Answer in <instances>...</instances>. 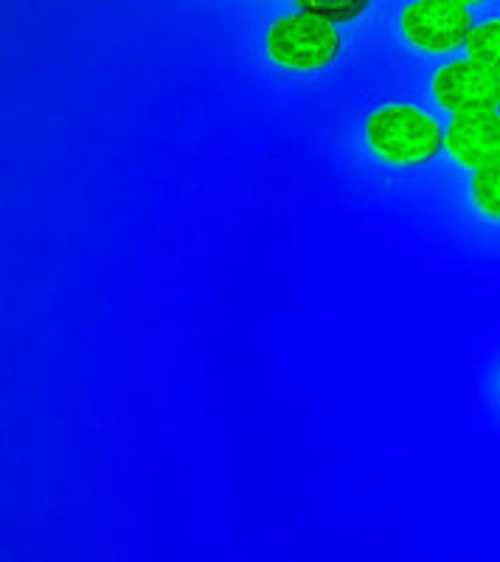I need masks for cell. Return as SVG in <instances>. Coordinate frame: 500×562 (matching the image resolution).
<instances>
[{"mask_svg": "<svg viewBox=\"0 0 500 562\" xmlns=\"http://www.w3.org/2000/svg\"><path fill=\"white\" fill-rule=\"evenodd\" d=\"M340 32L329 20L298 12L276 20L268 32V52L279 65L293 70H318L340 54Z\"/></svg>", "mask_w": 500, "mask_h": 562, "instance_id": "obj_2", "label": "cell"}, {"mask_svg": "<svg viewBox=\"0 0 500 562\" xmlns=\"http://www.w3.org/2000/svg\"><path fill=\"white\" fill-rule=\"evenodd\" d=\"M464 45H467L469 59L500 74V20H489V23L473 29V34H469Z\"/></svg>", "mask_w": 500, "mask_h": 562, "instance_id": "obj_6", "label": "cell"}, {"mask_svg": "<svg viewBox=\"0 0 500 562\" xmlns=\"http://www.w3.org/2000/svg\"><path fill=\"white\" fill-rule=\"evenodd\" d=\"M372 0H295L298 12L315 14L329 23H352L366 12Z\"/></svg>", "mask_w": 500, "mask_h": 562, "instance_id": "obj_7", "label": "cell"}, {"mask_svg": "<svg viewBox=\"0 0 500 562\" xmlns=\"http://www.w3.org/2000/svg\"><path fill=\"white\" fill-rule=\"evenodd\" d=\"M458 3H464V7H469V3H484V0H458Z\"/></svg>", "mask_w": 500, "mask_h": 562, "instance_id": "obj_9", "label": "cell"}, {"mask_svg": "<svg viewBox=\"0 0 500 562\" xmlns=\"http://www.w3.org/2000/svg\"><path fill=\"white\" fill-rule=\"evenodd\" d=\"M402 32L422 52H453L473 34V14L458 0H417L402 12Z\"/></svg>", "mask_w": 500, "mask_h": 562, "instance_id": "obj_3", "label": "cell"}, {"mask_svg": "<svg viewBox=\"0 0 500 562\" xmlns=\"http://www.w3.org/2000/svg\"><path fill=\"white\" fill-rule=\"evenodd\" d=\"M366 135L374 153L397 167L428 164L444 147V133L436 119L408 104H388L372 113Z\"/></svg>", "mask_w": 500, "mask_h": 562, "instance_id": "obj_1", "label": "cell"}, {"mask_svg": "<svg viewBox=\"0 0 500 562\" xmlns=\"http://www.w3.org/2000/svg\"><path fill=\"white\" fill-rule=\"evenodd\" d=\"M444 144L458 164L469 169H489L500 164V113H458L444 133Z\"/></svg>", "mask_w": 500, "mask_h": 562, "instance_id": "obj_5", "label": "cell"}, {"mask_svg": "<svg viewBox=\"0 0 500 562\" xmlns=\"http://www.w3.org/2000/svg\"><path fill=\"white\" fill-rule=\"evenodd\" d=\"M433 93L439 104L450 113H481V110L500 108V74L475 63V59H456L444 65L433 79Z\"/></svg>", "mask_w": 500, "mask_h": 562, "instance_id": "obj_4", "label": "cell"}, {"mask_svg": "<svg viewBox=\"0 0 500 562\" xmlns=\"http://www.w3.org/2000/svg\"><path fill=\"white\" fill-rule=\"evenodd\" d=\"M475 205L489 214L492 220H500V164L489 169H478L473 180Z\"/></svg>", "mask_w": 500, "mask_h": 562, "instance_id": "obj_8", "label": "cell"}]
</instances>
